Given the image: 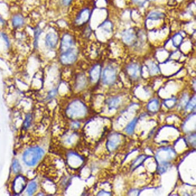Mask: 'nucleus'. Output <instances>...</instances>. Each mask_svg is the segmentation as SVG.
I'll list each match as a JSON object with an SVG mask.
<instances>
[{"label": "nucleus", "instance_id": "nucleus-1", "mask_svg": "<svg viewBox=\"0 0 196 196\" xmlns=\"http://www.w3.org/2000/svg\"><path fill=\"white\" fill-rule=\"evenodd\" d=\"M176 155L173 148L163 147L159 149L156 154V159L158 163L157 170L162 174L166 171L169 167V162L174 159Z\"/></svg>", "mask_w": 196, "mask_h": 196}, {"label": "nucleus", "instance_id": "nucleus-2", "mask_svg": "<svg viewBox=\"0 0 196 196\" xmlns=\"http://www.w3.org/2000/svg\"><path fill=\"white\" fill-rule=\"evenodd\" d=\"M44 153V150L40 147L29 148L23 154V161L27 166H33L41 159Z\"/></svg>", "mask_w": 196, "mask_h": 196}, {"label": "nucleus", "instance_id": "nucleus-3", "mask_svg": "<svg viewBox=\"0 0 196 196\" xmlns=\"http://www.w3.org/2000/svg\"><path fill=\"white\" fill-rule=\"evenodd\" d=\"M67 112L68 116L72 118L83 117L86 113V108L81 101H73L68 107Z\"/></svg>", "mask_w": 196, "mask_h": 196}, {"label": "nucleus", "instance_id": "nucleus-4", "mask_svg": "<svg viewBox=\"0 0 196 196\" xmlns=\"http://www.w3.org/2000/svg\"><path fill=\"white\" fill-rule=\"evenodd\" d=\"M78 52L74 48H71L64 52H61L59 56V61L64 66H71L77 60Z\"/></svg>", "mask_w": 196, "mask_h": 196}, {"label": "nucleus", "instance_id": "nucleus-5", "mask_svg": "<svg viewBox=\"0 0 196 196\" xmlns=\"http://www.w3.org/2000/svg\"><path fill=\"white\" fill-rule=\"evenodd\" d=\"M117 79V71L112 66H107L103 71L102 81L106 85H111Z\"/></svg>", "mask_w": 196, "mask_h": 196}, {"label": "nucleus", "instance_id": "nucleus-6", "mask_svg": "<svg viewBox=\"0 0 196 196\" xmlns=\"http://www.w3.org/2000/svg\"><path fill=\"white\" fill-rule=\"evenodd\" d=\"M91 11L87 8L82 9L78 13L74 20L75 24L78 26L84 25L90 21L91 16Z\"/></svg>", "mask_w": 196, "mask_h": 196}, {"label": "nucleus", "instance_id": "nucleus-7", "mask_svg": "<svg viewBox=\"0 0 196 196\" xmlns=\"http://www.w3.org/2000/svg\"><path fill=\"white\" fill-rule=\"evenodd\" d=\"M75 42L73 36L69 33H66L63 35L61 40L60 50L61 52H64L73 47Z\"/></svg>", "mask_w": 196, "mask_h": 196}, {"label": "nucleus", "instance_id": "nucleus-8", "mask_svg": "<svg viewBox=\"0 0 196 196\" xmlns=\"http://www.w3.org/2000/svg\"><path fill=\"white\" fill-rule=\"evenodd\" d=\"M121 137L119 134L114 133L109 136L107 142V148L109 152L116 150L121 143Z\"/></svg>", "mask_w": 196, "mask_h": 196}, {"label": "nucleus", "instance_id": "nucleus-9", "mask_svg": "<svg viewBox=\"0 0 196 196\" xmlns=\"http://www.w3.org/2000/svg\"><path fill=\"white\" fill-rule=\"evenodd\" d=\"M127 73L129 77L132 79L136 80L140 77L141 75V69L140 66L137 63H131L127 67Z\"/></svg>", "mask_w": 196, "mask_h": 196}, {"label": "nucleus", "instance_id": "nucleus-10", "mask_svg": "<svg viewBox=\"0 0 196 196\" xmlns=\"http://www.w3.org/2000/svg\"><path fill=\"white\" fill-rule=\"evenodd\" d=\"M58 43V37L54 32H49L46 35L45 38V44L47 47L54 49Z\"/></svg>", "mask_w": 196, "mask_h": 196}, {"label": "nucleus", "instance_id": "nucleus-11", "mask_svg": "<svg viewBox=\"0 0 196 196\" xmlns=\"http://www.w3.org/2000/svg\"><path fill=\"white\" fill-rule=\"evenodd\" d=\"M102 72V67L99 64H97L92 66L90 71V80L92 83H97L100 78Z\"/></svg>", "mask_w": 196, "mask_h": 196}, {"label": "nucleus", "instance_id": "nucleus-12", "mask_svg": "<svg viewBox=\"0 0 196 196\" xmlns=\"http://www.w3.org/2000/svg\"><path fill=\"white\" fill-rule=\"evenodd\" d=\"M26 186V180L22 176H18L13 183V190L16 192L20 193L23 191Z\"/></svg>", "mask_w": 196, "mask_h": 196}, {"label": "nucleus", "instance_id": "nucleus-13", "mask_svg": "<svg viewBox=\"0 0 196 196\" xmlns=\"http://www.w3.org/2000/svg\"><path fill=\"white\" fill-rule=\"evenodd\" d=\"M11 23L13 27L17 29L24 25L25 19L20 14H16L12 17Z\"/></svg>", "mask_w": 196, "mask_h": 196}, {"label": "nucleus", "instance_id": "nucleus-14", "mask_svg": "<svg viewBox=\"0 0 196 196\" xmlns=\"http://www.w3.org/2000/svg\"><path fill=\"white\" fill-rule=\"evenodd\" d=\"M123 41L127 44H132L136 39V35L131 29L124 31L122 35Z\"/></svg>", "mask_w": 196, "mask_h": 196}, {"label": "nucleus", "instance_id": "nucleus-15", "mask_svg": "<svg viewBox=\"0 0 196 196\" xmlns=\"http://www.w3.org/2000/svg\"><path fill=\"white\" fill-rule=\"evenodd\" d=\"M87 84V79L84 75L80 74L78 75L75 81V87L77 90H81L85 87Z\"/></svg>", "mask_w": 196, "mask_h": 196}, {"label": "nucleus", "instance_id": "nucleus-16", "mask_svg": "<svg viewBox=\"0 0 196 196\" xmlns=\"http://www.w3.org/2000/svg\"><path fill=\"white\" fill-rule=\"evenodd\" d=\"M120 102H121L120 98L118 97H115L109 99V100L107 101V104L109 109L111 110L118 108Z\"/></svg>", "mask_w": 196, "mask_h": 196}, {"label": "nucleus", "instance_id": "nucleus-17", "mask_svg": "<svg viewBox=\"0 0 196 196\" xmlns=\"http://www.w3.org/2000/svg\"><path fill=\"white\" fill-rule=\"evenodd\" d=\"M147 108L148 111L155 113L158 111L159 108V102L158 100L157 99H153L148 103L147 105Z\"/></svg>", "mask_w": 196, "mask_h": 196}, {"label": "nucleus", "instance_id": "nucleus-18", "mask_svg": "<svg viewBox=\"0 0 196 196\" xmlns=\"http://www.w3.org/2000/svg\"><path fill=\"white\" fill-rule=\"evenodd\" d=\"M183 40V37L181 34L177 33L175 34L172 38V43L174 47L176 48L179 47Z\"/></svg>", "mask_w": 196, "mask_h": 196}, {"label": "nucleus", "instance_id": "nucleus-19", "mask_svg": "<svg viewBox=\"0 0 196 196\" xmlns=\"http://www.w3.org/2000/svg\"><path fill=\"white\" fill-rule=\"evenodd\" d=\"M148 158V157L145 156V155H141L140 156L138 157L134 161L133 163H132V169H136V168L139 167L141 164L143 163L145 160Z\"/></svg>", "mask_w": 196, "mask_h": 196}, {"label": "nucleus", "instance_id": "nucleus-20", "mask_svg": "<svg viewBox=\"0 0 196 196\" xmlns=\"http://www.w3.org/2000/svg\"><path fill=\"white\" fill-rule=\"evenodd\" d=\"M164 17V14L162 13L159 12H152L150 13L148 16V19L152 20V21H156L160 19H162Z\"/></svg>", "mask_w": 196, "mask_h": 196}, {"label": "nucleus", "instance_id": "nucleus-21", "mask_svg": "<svg viewBox=\"0 0 196 196\" xmlns=\"http://www.w3.org/2000/svg\"><path fill=\"white\" fill-rule=\"evenodd\" d=\"M137 120L138 119L137 118L134 119L130 123L127 125V127L126 128V132L127 134L132 135L134 133V129L135 128L136 123L137 122Z\"/></svg>", "mask_w": 196, "mask_h": 196}, {"label": "nucleus", "instance_id": "nucleus-22", "mask_svg": "<svg viewBox=\"0 0 196 196\" xmlns=\"http://www.w3.org/2000/svg\"><path fill=\"white\" fill-rule=\"evenodd\" d=\"M177 99L176 98H169L164 100L163 104L167 109H170L173 108L175 105Z\"/></svg>", "mask_w": 196, "mask_h": 196}, {"label": "nucleus", "instance_id": "nucleus-23", "mask_svg": "<svg viewBox=\"0 0 196 196\" xmlns=\"http://www.w3.org/2000/svg\"><path fill=\"white\" fill-rule=\"evenodd\" d=\"M148 69L150 74L152 75H155L159 73L160 71V69L158 66L155 63L153 62L149 63L148 65Z\"/></svg>", "mask_w": 196, "mask_h": 196}, {"label": "nucleus", "instance_id": "nucleus-24", "mask_svg": "<svg viewBox=\"0 0 196 196\" xmlns=\"http://www.w3.org/2000/svg\"><path fill=\"white\" fill-rule=\"evenodd\" d=\"M37 188V184L36 183V182H31L29 184L28 188L27 190V194L28 195L31 196L32 194H34V192H36Z\"/></svg>", "mask_w": 196, "mask_h": 196}, {"label": "nucleus", "instance_id": "nucleus-25", "mask_svg": "<svg viewBox=\"0 0 196 196\" xmlns=\"http://www.w3.org/2000/svg\"><path fill=\"white\" fill-rule=\"evenodd\" d=\"M196 107V97L194 96V98H192L189 100L185 106L186 110L187 111H192Z\"/></svg>", "mask_w": 196, "mask_h": 196}, {"label": "nucleus", "instance_id": "nucleus-26", "mask_svg": "<svg viewBox=\"0 0 196 196\" xmlns=\"http://www.w3.org/2000/svg\"><path fill=\"white\" fill-rule=\"evenodd\" d=\"M189 100L190 99H189V97L188 94H183V96L182 97L181 99H180V101L179 105L180 107H185Z\"/></svg>", "mask_w": 196, "mask_h": 196}, {"label": "nucleus", "instance_id": "nucleus-27", "mask_svg": "<svg viewBox=\"0 0 196 196\" xmlns=\"http://www.w3.org/2000/svg\"><path fill=\"white\" fill-rule=\"evenodd\" d=\"M13 171L15 173H19V172L21 171V165H20L18 161L16 160L13 162Z\"/></svg>", "mask_w": 196, "mask_h": 196}, {"label": "nucleus", "instance_id": "nucleus-28", "mask_svg": "<svg viewBox=\"0 0 196 196\" xmlns=\"http://www.w3.org/2000/svg\"><path fill=\"white\" fill-rule=\"evenodd\" d=\"M41 34V29H40V28H37L35 31V35H34V36H35V42H34L35 46H37L38 45V40H39V36H40Z\"/></svg>", "mask_w": 196, "mask_h": 196}, {"label": "nucleus", "instance_id": "nucleus-29", "mask_svg": "<svg viewBox=\"0 0 196 196\" xmlns=\"http://www.w3.org/2000/svg\"><path fill=\"white\" fill-rule=\"evenodd\" d=\"M31 120H32V117L30 115H28L25 118L24 126L25 128H27L29 127V126L31 124Z\"/></svg>", "mask_w": 196, "mask_h": 196}, {"label": "nucleus", "instance_id": "nucleus-30", "mask_svg": "<svg viewBox=\"0 0 196 196\" xmlns=\"http://www.w3.org/2000/svg\"><path fill=\"white\" fill-rule=\"evenodd\" d=\"M73 1V0H60L61 4L63 6L67 7L71 4Z\"/></svg>", "mask_w": 196, "mask_h": 196}, {"label": "nucleus", "instance_id": "nucleus-31", "mask_svg": "<svg viewBox=\"0 0 196 196\" xmlns=\"http://www.w3.org/2000/svg\"><path fill=\"white\" fill-rule=\"evenodd\" d=\"M2 36L3 40H4L5 42V43L6 44L7 46H9V44H10V42H9V38L7 35L6 34H4V33H2Z\"/></svg>", "mask_w": 196, "mask_h": 196}, {"label": "nucleus", "instance_id": "nucleus-32", "mask_svg": "<svg viewBox=\"0 0 196 196\" xmlns=\"http://www.w3.org/2000/svg\"><path fill=\"white\" fill-rule=\"evenodd\" d=\"M56 90H52L51 91H50L49 94H48V99H50L51 98L54 97V96L56 95Z\"/></svg>", "mask_w": 196, "mask_h": 196}, {"label": "nucleus", "instance_id": "nucleus-33", "mask_svg": "<svg viewBox=\"0 0 196 196\" xmlns=\"http://www.w3.org/2000/svg\"><path fill=\"white\" fill-rule=\"evenodd\" d=\"M111 194L109 192H105L104 190H102L99 192L98 196H111Z\"/></svg>", "mask_w": 196, "mask_h": 196}, {"label": "nucleus", "instance_id": "nucleus-34", "mask_svg": "<svg viewBox=\"0 0 196 196\" xmlns=\"http://www.w3.org/2000/svg\"><path fill=\"white\" fill-rule=\"evenodd\" d=\"M6 22L5 21L2 17L0 15V27H2L5 25Z\"/></svg>", "mask_w": 196, "mask_h": 196}, {"label": "nucleus", "instance_id": "nucleus-35", "mask_svg": "<svg viewBox=\"0 0 196 196\" xmlns=\"http://www.w3.org/2000/svg\"><path fill=\"white\" fill-rule=\"evenodd\" d=\"M149 1H154V0H149Z\"/></svg>", "mask_w": 196, "mask_h": 196}]
</instances>
